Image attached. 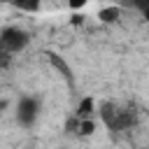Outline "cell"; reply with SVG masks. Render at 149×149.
Here are the masks:
<instances>
[{"instance_id":"cell-1","label":"cell","mask_w":149,"mask_h":149,"mask_svg":"<svg viewBox=\"0 0 149 149\" xmlns=\"http://www.w3.org/2000/svg\"><path fill=\"white\" fill-rule=\"evenodd\" d=\"M100 116H102V123L114 133H121V130L135 126V119H137L130 107H119L114 102H105L100 107Z\"/></svg>"},{"instance_id":"cell-2","label":"cell","mask_w":149,"mask_h":149,"mask_svg":"<svg viewBox=\"0 0 149 149\" xmlns=\"http://www.w3.org/2000/svg\"><path fill=\"white\" fill-rule=\"evenodd\" d=\"M40 116V100L33 98V95H23L16 105V121L23 126V128H30Z\"/></svg>"},{"instance_id":"cell-3","label":"cell","mask_w":149,"mask_h":149,"mask_svg":"<svg viewBox=\"0 0 149 149\" xmlns=\"http://www.w3.org/2000/svg\"><path fill=\"white\" fill-rule=\"evenodd\" d=\"M0 40H2V47L5 51H21L28 47L30 42V35L21 28H14V26H5L2 33H0Z\"/></svg>"},{"instance_id":"cell-4","label":"cell","mask_w":149,"mask_h":149,"mask_svg":"<svg viewBox=\"0 0 149 149\" xmlns=\"http://www.w3.org/2000/svg\"><path fill=\"white\" fill-rule=\"evenodd\" d=\"M47 58H49V63H51V65H54V68H56V70L68 79V84H72V81H74V79H72V70H70V65L63 61V56H61V54H56V51H47Z\"/></svg>"},{"instance_id":"cell-5","label":"cell","mask_w":149,"mask_h":149,"mask_svg":"<svg viewBox=\"0 0 149 149\" xmlns=\"http://www.w3.org/2000/svg\"><path fill=\"white\" fill-rule=\"evenodd\" d=\"M93 107H95V100H93V95H86V98H81L79 100V105H77V112H74V116L77 119H91V112H93Z\"/></svg>"},{"instance_id":"cell-6","label":"cell","mask_w":149,"mask_h":149,"mask_svg":"<svg viewBox=\"0 0 149 149\" xmlns=\"http://www.w3.org/2000/svg\"><path fill=\"white\" fill-rule=\"evenodd\" d=\"M119 14H121V9L116 5H109V7H102L98 12V19L102 23H114V21H119Z\"/></svg>"},{"instance_id":"cell-7","label":"cell","mask_w":149,"mask_h":149,"mask_svg":"<svg viewBox=\"0 0 149 149\" xmlns=\"http://www.w3.org/2000/svg\"><path fill=\"white\" fill-rule=\"evenodd\" d=\"M12 5L19 7V9H23V12H40L42 0H14Z\"/></svg>"},{"instance_id":"cell-8","label":"cell","mask_w":149,"mask_h":149,"mask_svg":"<svg viewBox=\"0 0 149 149\" xmlns=\"http://www.w3.org/2000/svg\"><path fill=\"white\" fill-rule=\"evenodd\" d=\"M121 2H126L128 7H135V9L149 21V0H121Z\"/></svg>"},{"instance_id":"cell-9","label":"cell","mask_w":149,"mask_h":149,"mask_svg":"<svg viewBox=\"0 0 149 149\" xmlns=\"http://www.w3.org/2000/svg\"><path fill=\"white\" fill-rule=\"evenodd\" d=\"M93 133H95V123H93V119H84L81 126H79V135L88 137V135H93Z\"/></svg>"},{"instance_id":"cell-10","label":"cell","mask_w":149,"mask_h":149,"mask_svg":"<svg viewBox=\"0 0 149 149\" xmlns=\"http://www.w3.org/2000/svg\"><path fill=\"white\" fill-rule=\"evenodd\" d=\"M79 126H81V119L72 116V119H68V123H65V130H68V133H79Z\"/></svg>"},{"instance_id":"cell-11","label":"cell","mask_w":149,"mask_h":149,"mask_svg":"<svg viewBox=\"0 0 149 149\" xmlns=\"http://www.w3.org/2000/svg\"><path fill=\"white\" fill-rule=\"evenodd\" d=\"M86 2H88V0H68V7H70L72 12H77V9H81Z\"/></svg>"},{"instance_id":"cell-12","label":"cell","mask_w":149,"mask_h":149,"mask_svg":"<svg viewBox=\"0 0 149 149\" xmlns=\"http://www.w3.org/2000/svg\"><path fill=\"white\" fill-rule=\"evenodd\" d=\"M70 21H72V23H77V26H79V23H81V21H84V16H81V14H72V19H70Z\"/></svg>"},{"instance_id":"cell-13","label":"cell","mask_w":149,"mask_h":149,"mask_svg":"<svg viewBox=\"0 0 149 149\" xmlns=\"http://www.w3.org/2000/svg\"><path fill=\"white\" fill-rule=\"evenodd\" d=\"M2 2H7V5H12V2H14V0H2Z\"/></svg>"}]
</instances>
